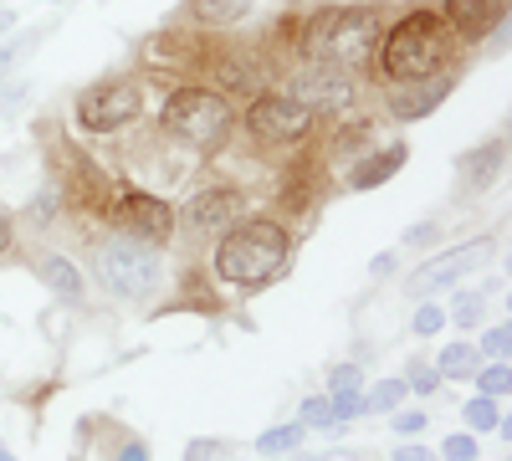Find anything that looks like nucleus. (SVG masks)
Listing matches in <instances>:
<instances>
[{"label": "nucleus", "instance_id": "nucleus-41", "mask_svg": "<svg viewBox=\"0 0 512 461\" xmlns=\"http://www.w3.org/2000/svg\"><path fill=\"white\" fill-rule=\"evenodd\" d=\"M11 26H16V11H0V36H6Z\"/></svg>", "mask_w": 512, "mask_h": 461}, {"label": "nucleus", "instance_id": "nucleus-25", "mask_svg": "<svg viewBox=\"0 0 512 461\" xmlns=\"http://www.w3.org/2000/svg\"><path fill=\"white\" fill-rule=\"evenodd\" d=\"M507 349H512V328H507V323H497V328H487V339H482V349H477V354H487V359L497 364V359H507Z\"/></svg>", "mask_w": 512, "mask_h": 461}, {"label": "nucleus", "instance_id": "nucleus-43", "mask_svg": "<svg viewBox=\"0 0 512 461\" xmlns=\"http://www.w3.org/2000/svg\"><path fill=\"white\" fill-rule=\"evenodd\" d=\"M267 461H287V456H267Z\"/></svg>", "mask_w": 512, "mask_h": 461}, {"label": "nucleus", "instance_id": "nucleus-10", "mask_svg": "<svg viewBox=\"0 0 512 461\" xmlns=\"http://www.w3.org/2000/svg\"><path fill=\"white\" fill-rule=\"evenodd\" d=\"M246 211V195L241 190H231V185H216V190H200V195H190V205H185V221H190V231H226L236 216Z\"/></svg>", "mask_w": 512, "mask_h": 461}, {"label": "nucleus", "instance_id": "nucleus-9", "mask_svg": "<svg viewBox=\"0 0 512 461\" xmlns=\"http://www.w3.org/2000/svg\"><path fill=\"white\" fill-rule=\"evenodd\" d=\"M482 262H492V236H482V241H466V246L446 251V257L425 262V267L410 277V292H415V298H431V292H446L451 282H461L466 272L482 267Z\"/></svg>", "mask_w": 512, "mask_h": 461}, {"label": "nucleus", "instance_id": "nucleus-13", "mask_svg": "<svg viewBox=\"0 0 512 461\" xmlns=\"http://www.w3.org/2000/svg\"><path fill=\"white\" fill-rule=\"evenodd\" d=\"M451 82L456 77H425V82H410V88H400L395 98H390V108L400 113V118H425L446 93H451Z\"/></svg>", "mask_w": 512, "mask_h": 461}, {"label": "nucleus", "instance_id": "nucleus-27", "mask_svg": "<svg viewBox=\"0 0 512 461\" xmlns=\"http://www.w3.org/2000/svg\"><path fill=\"white\" fill-rule=\"evenodd\" d=\"M415 395H436V385H441V374L431 369V364H410V380H405Z\"/></svg>", "mask_w": 512, "mask_h": 461}, {"label": "nucleus", "instance_id": "nucleus-28", "mask_svg": "<svg viewBox=\"0 0 512 461\" xmlns=\"http://www.w3.org/2000/svg\"><path fill=\"white\" fill-rule=\"evenodd\" d=\"M441 461H477V441L472 436H446Z\"/></svg>", "mask_w": 512, "mask_h": 461}, {"label": "nucleus", "instance_id": "nucleus-38", "mask_svg": "<svg viewBox=\"0 0 512 461\" xmlns=\"http://www.w3.org/2000/svg\"><path fill=\"white\" fill-rule=\"evenodd\" d=\"M118 461H149V446H144V441H128V446L118 451Z\"/></svg>", "mask_w": 512, "mask_h": 461}, {"label": "nucleus", "instance_id": "nucleus-19", "mask_svg": "<svg viewBox=\"0 0 512 461\" xmlns=\"http://www.w3.org/2000/svg\"><path fill=\"white\" fill-rule=\"evenodd\" d=\"M303 421H287V426H272V431H262L256 436V451L262 456H287V451H297V441H303Z\"/></svg>", "mask_w": 512, "mask_h": 461}, {"label": "nucleus", "instance_id": "nucleus-22", "mask_svg": "<svg viewBox=\"0 0 512 461\" xmlns=\"http://www.w3.org/2000/svg\"><path fill=\"white\" fill-rule=\"evenodd\" d=\"M359 385H364L359 364H333V369H328V390H333V395H359Z\"/></svg>", "mask_w": 512, "mask_h": 461}, {"label": "nucleus", "instance_id": "nucleus-23", "mask_svg": "<svg viewBox=\"0 0 512 461\" xmlns=\"http://www.w3.org/2000/svg\"><path fill=\"white\" fill-rule=\"evenodd\" d=\"M502 421V415H497V405L487 400V395H477V400H466V426H472V431H492Z\"/></svg>", "mask_w": 512, "mask_h": 461}, {"label": "nucleus", "instance_id": "nucleus-33", "mask_svg": "<svg viewBox=\"0 0 512 461\" xmlns=\"http://www.w3.org/2000/svg\"><path fill=\"white\" fill-rule=\"evenodd\" d=\"M395 431H400V436H420V431H425V415H420V410H400V415H395Z\"/></svg>", "mask_w": 512, "mask_h": 461}, {"label": "nucleus", "instance_id": "nucleus-35", "mask_svg": "<svg viewBox=\"0 0 512 461\" xmlns=\"http://www.w3.org/2000/svg\"><path fill=\"white\" fill-rule=\"evenodd\" d=\"M436 241V226H410L405 231V246H431Z\"/></svg>", "mask_w": 512, "mask_h": 461}, {"label": "nucleus", "instance_id": "nucleus-42", "mask_svg": "<svg viewBox=\"0 0 512 461\" xmlns=\"http://www.w3.org/2000/svg\"><path fill=\"white\" fill-rule=\"evenodd\" d=\"M0 461H16V456H11V451H0Z\"/></svg>", "mask_w": 512, "mask_h": 461}, {"label": "nucleus", "instance_id": "nucleus-21", "mask_svg": "<svg viewBox=\"0 0 512 461\" xmlns=\"http://www.w3.org/2000/svg\"><path fill=\"white\" fill-rule=\"evenodd\" d=\"M472 380L482 385V395H487V400H497V395H507V390H512V369H507V364L497 359V364H487V369H477V374H472Z\"/></svg>", "mask_w": 512, "mask_h": 461}, {"label": "nucleus", "instance_id": "nucleus-17", "mask_svg": "<svg viewBox=\"0 0 512 461\" xmlns=\"http://www.w3.org/2000/svg\"><path fill=\"white\" fill-rule=\"evenodd\" d=\"M477 369H482V354H477L472 344H451V349H441V359H436L441 380H472Z\"/></svg>", "mask_w": 512, "mask_h": 461}, {"label": "nucleus", "instance_id": "nucleus-2", "mask_svg": "<svg viewBox=\"0 0 512 461\" xmlns=\"http://www.w3.org/2000/svg\"><path fill=\"white\" fill-rule=\"evenodd\" d=\"M287 262H292V241L277 221H246L226 231V241L216 246V272L231 287H267L272 277H282Z\"/></svg>", "mask_w": 512, "mask_h": 461}, {"label": "nucleus", "instance_id": "nucleus-5", "mask_svg": "<svg viewBox=\"0 0 512 461\" xmlns=\"http://www.w3.org/2000/svg\"><path fill=\"white\" fill-rule=\"evenodd\" d=\"M93 272L103 277V287L113 292V298H149V292L159 287V251L144 246V241H128V236H113L98 246L93 257Z\"/></svg>", "mask_w": 512, "mask_h": 461}, {"label": "nucleus", "instance_id": "nucleus-12", "mask_svg": "<svg viewBox=\"0 0 512 461\" xmlns=\"http://www.w3.org/2000/svg\"><path fill=\"white\" fill-rule=\"evenodd\" d=\"M497 16H502V6L497 0H446V31L451 36H461V41H477V36H487L492 26H497Z\"/></svg>", "mask_w": 512, "mask_h": 461}, {"label": "nucleus", "instance_id": "nucleus-16", "mask_svg": "<svg viewBox=\"0 0 512 461\" xmlns=\"http://www.w3.org/2000/svg\"><path fill=\"white\" fill-rule=\"evenodd\" d=\"M41 282H47L62 303H82V272L67 257H41Z\"/></svg>", "mask_w": 512, "mask_h": 461}, {"label": "nucleus", "instance_id": "nucleus-31", "mask_svg": "<svg viewBox=\"0 0 512 461\" xmlns=\"http://www.w3.org/2000/svg\"><path fill=\"white\" fill-rule=\"evenodd\" d=\"M303 426H333V415H328V400H323V395H313V400L303 405Z\"/></svg>", "mask_w": 512, "mask_h": 461}, {"label": "nucleus", "instance_id": "nucleus-15", "mask_svg": "<svg viewBox=\"0 0 512 461\" xmlns=\"http://www.w3.org/2000/svg\"><path fill=\"white\" fill-rule=\"evenodd\" d=\"M405 164V144H384L379 154H369L359 170H354V190H374V185H384L395 170Z\"/></svg>", "mask_w": 512, "mask_h": 461}, {"label": "nucleus", "instance_id": "nucleus-8", "mask_svg": "<svg viewBox=\"0 0 512 461\" xmlns=\"http://www.w3.org/2000/svg\"><path fill=\"white\" fill-rule=\"evenodd\" d=\"M246 123H251V134L262 139V144H292V139H303L313 129V113L297 103V98L267 93V98H256L246 108Z\"/></svg>", "mask_w": 512, "mask_h": 461}, {"label": "nucleus", "instance_id": "nucleus-40", "mask_svg": "<svg viewBox=\"0 0 512 461\" xmlns=\"http://www.w3.org/2000/svg\"><path fill=\"white\" fill-rule=\"evenodd\" d=\"M313 461H364V456H354V451H328V456H313Z\"/></svg>", "mask_w": 512, "mask_h": 461}, {"label": "nucleus", "instance_id": "nucleus-7", "mask_svg": "<svg viewBox=\"0 0 512 461\" xmlns=\"http://www.w3.org/2000/svg\"><path fill=\"white\" fill-rule=\"evenodd\" d=\"M139 108H144L139 88L118 77V82H98V88H88L77 98V123L93 129V134H113V129H123V123H134Z\"/></svg>", "mask_w": 512, "mask_h": 461}, {"label": "nucleus", "instance_id": "nucleus-32", "mask_svg": "<svg viewBox=\"0 0 512 461\" xmlns=\"http://www.w3.org/2000/svg\"><path fill=\"white\" fill-rule=\"evenodd\" d=\"M16 103H26V82H6V88H0V118L16 113Z\"/></svg>", "mask_w": 512, "mask_h": 461}, {"label": "nucleus", "instance_id": "nucleus-4", "mask_svg": "<svg viewBox=\"0 0 512 461\" xmlns=\"http://www.w3.org/2000/svg\"><path fill=\"white\" fill-rule=\"evenodd\" d=\"M164 129L190 149H221V139L231 134V103L205 88H180L164 103Z\"/></svg>", "mask_w": 512, "mask_h": 461}, {"label": "nucleus", "instance_id": "nucleus-1", "mask_svg": "<svg viewBox=\"0 0 512 461\" xmlns=\"http://www.w3.org/2000/svg\"><path fill=\"white\" fill-rule=\"evenodd\" d=\"M303 52L313 57V67L359 72L379 52V16L369 6H328V11H318L308 21Z\"/></svg>", "mask_w": 512, "mask_h": 461}, {"label": "nucleus", "instance_id": "nucleus-14", "mask_svg": "<svg viewBox=\"0 0 512 461\" xmlns=\"http://www.w3.org/2000/svg\"><path fill=\"white\" fill-rule=\"evenodd\" d=\"M502 159H507V144H502V139H497V144H482L477 154L461 159V180L472 185V190H487V185L497 180V170H502Z\"/></svg>", "mask_w": 512, "mask_h": 461}, {"label": "nucleus", "instance_id": "nucleus-37", "mask_svg": "<svg viewBox=\"0 0 512 461\" xmlns=\"http://www.w3.org/2000/svg\"><path fill=\"white\" fill-rule=\"evenodd\" d=\"M395 461H436V456L425 451V446H415V441H410V446H400V451H395Z\"/></svg>", "mask_w": 512, "mask_h": 461}, {"label": "nucleus", "instance_id": "nucleus-30", "mask_svg": "<svg viewBox=\"0 0 512 461\" xmlns=\"http://www.w3.org/2000/svg\"><path fill=\"white\" fill-rule=\"evenodd\" d=\"M374 139V129H369V123H354V129H344V134H338V149H344V154H359V144H369Z\"/></svg>", "mask_w": 512, "mask_h": 461}, {"label": "nucleus", "instance_id": "nucleus-24", "mask_svg": "<svg viewBox=\"0 0 512 461\" xmlns=\"http://www.w3.org/2000/svg\"><path fill=\"white\" fill-rule=\"evenodd\" d=\"M482 313H487V298H477V292H461V298L451 303V318H456V323H466V328H477V323H482Z\"/></svg>", "mask_w": 512, "mask_h": 461}, {"label": "nucleus", "instance_id": "nucleus-11", "mask_svg": "<svg viewBox=\"0 0 512 461\" xmlns=\"http://www.w3.org/2000/svg\"><path fill=\"white\" fill-rule=\"evenodd\" d=\"M297 103H303L308 113L323 108V113H338V108H349L354 88H349V72H333V67H308L303 77H297Z\"/></svg>", "mask_w": 512, "mask_h": 461}, {"label": "nucleus", "instance_id": "nucleus-34", "mask_svg": "<svg viewBox=\"0 0 512 461\" xmlns=\"http://www.w3.org/2000/svg\"><path fill=\"white\" fill-rule=\"evenodd\" d=\"M221 451H226V446H221V441H195V446H190V451H185V461H216V456H221Z\"/></svg>", "mask_w": 512, "mask_h": 461}, {"label": "nucleus", "instance_id": "nucleus-36", "mask_svg": "<svg viewBox=\"0 0 512 461\" xmlns=\"http://www.w3.org/2000/svg\"><path fill=\"white\" fill-rule=\"evenodd\" d=\"M395 272V251H379V257L369 262V277H390Z\"/></svg>", "mask_w": 512, "mask_h": 461}, {"label": "nucleus", "instance_id": "nucleus-39", "mask_svg": "<svg viewBox=\"0 0 512 461\" xmlns=\"http://www.w3.org/2000/svg\"><path fill=\"white\" fill-rule=\"evenodd\" d=\"M6 246H11V216L0 211V251H6Z\"/></svg>", "mask_w": 512, "mask_h": 461}, {"label": "nucleus", "instance_id": "nucleus-20", "mask_svg": "<svg viewBox=\"0 0 512 461\" xmlns=\"http://www.w3.org/2000/svg\"><path fill=\"white\" fill-rule=\"evenodd\" d=\"M216 72H221V82H226L231 93H256V82H262V77H256V67L241 62V57H221Z\"/></svg>", "mask_w": 512, "mask_h": 461}, {"label": "nucleus", "instance_id": "nucleus-3", "mask_svg": "<svg viewBox=\"0 0 512 461\" xmlns=\"http://www.w3.org/2000/svg\"><path fill=\"white\" fill-rule=\"evenodd\" d=\"M451 57V31L441 16L431 11H410L405 21L390 26V36H384V72H390L395 82H425V77H441Z\"/></svg>", "mask_w": 512, "mask_h": 461}, {"label": "nucleus", "instance_id": "nucleus-18", "mask_svg": "<svg viewBox=\"0 0 512 461\" xmlns=\"http://www.w3.org/2000/svg\"><path fill=\"white\" fill-rule=\"evenodd\" d=\"M410 395L405 380H379L364 400H359V415H384V410H400V400Z\"/></svg>", "mask_w": 512, "mask_h": 461}, {"label": "nucleus", "instance_id": "nucleus-26", "mask_svg": "<svg viewBox=\"0 0 512 461\" xmlns=\"http://www.w3.org/2000/svg\"><path fill=\"white\" fill-rule=\"evenodd\" d=\"M441 328H446V308L425 303V308L415 313V333H420V339H431V333H441Z\"/></svg>", "mask_w": 512, "mask_h": 461}, {"label": "nucleus", "instance_id": "nucleus-6", "mask_svg": "<svg viewBox=\"0 0 512 461\" xmlns=\"http://www.w3.org/2000/svg\"><path fill=\"white\" fill-rule=\"evenodd\" d=\"M113 221L123 226L128 241H144V246H164L169 236H175V211H169V200L149 195V190H123L113 195Z\"/></svg>", "mask_w": 512, "mask_h": 461}, {"label": "nucleus", "instance_id": "nucleus-29", "mask_svg": "<svg viewBox=\"0 0 512 461\" xmlns=\"http://www.w3.org/2000/svg\"><path fill=\"white\" fill-rule=\"evenodd\" d=\"M195 11H200L205 21H231V16L241 11V0H195Z\"/></svg>", "mask_w": 512, "mask_h": 461}]
</instances>
